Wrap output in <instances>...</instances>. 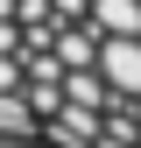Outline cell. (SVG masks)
I'll return each mask as SVG.
<instances>
[{"mask_svg":"<svg viewBox=\"0 0 141 148\" xmlns=\"http://www.w3.org/2000/svg\"><path fill=\"white\" fill-rule=\"evenodd\" d=\"M0 148H70V141H49V134H21V127H0Z\"/></svg>","mask_w":141,"mask_h":148,"instance_id":"7a4b0ae2","label":"cell"},{"mask_svg":"<svg viewBox=\"0 0 141 148\" xmlns=\"http://www.w3.org/2000/svg\"><path fill=\"white\" fill-rule=\"evenodd\" d=\"M0 127L141 148V0H0Z\"/></svg>","mask_w":141,"mask_h":148,"instance_id":"6da1fadb","label":"cell"}]
</instances>
